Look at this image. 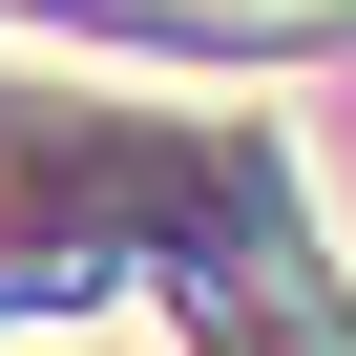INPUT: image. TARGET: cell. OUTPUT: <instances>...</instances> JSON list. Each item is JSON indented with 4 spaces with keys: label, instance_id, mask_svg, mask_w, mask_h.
I'll use <instances>...</instances> for the list:
<instances>
[{
    "label": "cell",
    "instance_id": "obj_1",
    "mask_svg": "<svg viewBox=\"0 0 356 356\" xmlns=\"http://www.w3.org/2000/svg\"><path fill=\"white\" fill-rule=\"evenodd\" d=\"M22 356H189V335H147V314H42Z\"/></svg>",
    "mask_w": 356,
    "mask_h": 356
}]
</instances>
